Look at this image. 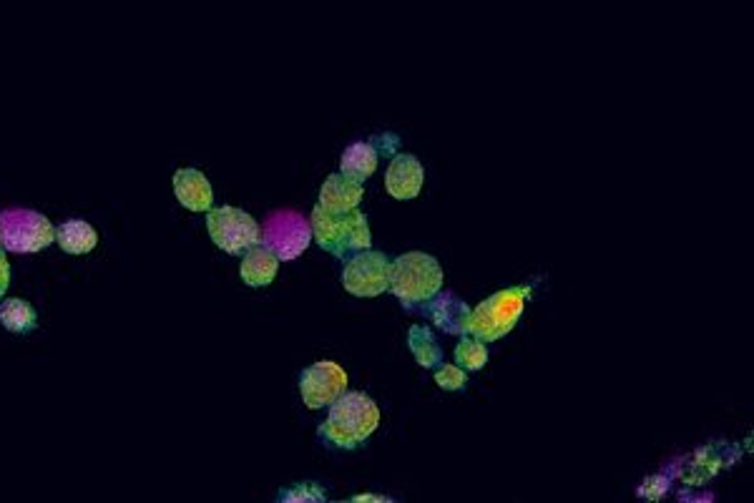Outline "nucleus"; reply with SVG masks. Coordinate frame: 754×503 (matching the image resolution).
<instances>
[{"label":"nucleus","mask_w":754,"mask_h":503,"mask_svg":"<svg viewBox=\"0 0 754 503\" xmlns=\"http://www.w3.org/2000/svg\"><path fill=\"white\" fill-rule=\"evenodd\" d=\"M433 378L440 388L450 390V393H458V390H463L468 385V373L460 365H438Z\"/></svg>","instance_id":"4be33fe9"},{"label":"nucleus","mask_w":754,"mask_h":503,"mask_svg":"<svg viewBox=\"0 0 754 503\" xmlns=\"http://www.w3.org/2000/svg\"><path fill=\"white\" fill-rule=\"evenodd\" d=\"M669 491V481L664 476H651L646 478L644 483H641L639 488V496L641 498H649V501H662L664 496H667Z\"/></svg>","instance_id":"5701e85b"},{"label":"nucleus","mask_w":754,"mask_h":503,"mask_svg":"<svg viewBox=\"0 0 754 503\" xmlns=\"http://www.w3.org/2000/svg\"><path fill=\"white\" fill-rule=\"evenodd\" d=\"M455 363L463 370H481L488 363V350L486 343L478 338H468L463 335L458 345H455Z\"/></svg>","instance_id":"aec40b11"},{"label":"nucleus","mask_w":754,"mask_h":503,"mask_svg":"<svg viewBox=\"0 0 754 503\" xmlns=\"http://www.w3.org/2000/svg\"><path fill=\"white\" fill-rule=\"evenodd\" d=\"M724 466L722 456H717V453L712 451V448H702V451L694 453L692 461L687 463V468L682 471V478L687 483H692V486H699V483L709 481V478H714L719 473V468Z\"/></svg>","instance_id":"6ab92c4d"},{"label":"nucleus","mask_w":754,"mask_h":503,"mask_svg":"<svg viewBox=\"0 0 754 503\" xmlns=\"http://www.w3.org/2000/svg\"><path fill=\"white\" fill-rule=\"evenodd\" d=\"M528 292H531L528 287H511L483 300L476 310H470V335H476L483 343H496L506 338L526 310Z\"/></svg>","instance_id":"20e7f679"},{"label":"nucleus","mask_w":754,"mask_h":503,"mask_svg":"<svg viewBox=\"0 0 754 503\" xmlns=\"http://www.w3.org/2000/svg\"><path fill=\"white\" fill-rule=\"evenodd\" d=\"M279 260L274 252H269L264 244H257L242 257V267H239V275L247 282L249 287H264L277 277Z\"/></svg>","instance_id":"4468645a"},{"label":"nucleus","mask_w":754,"mask_h":503,"mask_svg":"<svg viewBox=\"0 0 754 503\" xmlns=\"http://www.w3.org/2000/svg\"><path fill=\"white\" fill-rule=\"evenodd\" d=\"M425 169L413 154H398L385 174V189L393 199H415L423 192Z\"/></svg>","instance_id":"9d476101"},{"label":"nucleus","mask_w":754,"mask_h":503,"mask_svg":"<svg viewBox=\"0 0 754 503\" xmlns=\"http://www.w3.org/2000/svg\"><path fill=\"white\" fill-rule=\"evenodd\" d=\"M350 501L352 503H362V501H375V503H390V498H385V496H370V493H362V496H355V498H350Z\"/></svg>","instance_id":"393cba45"},{"label":"nucleus","mask_w":754,"mask_h":503,"mask_svg":"<svg viewBox=\"0 0 754 503\" xmlns=\"http://www.w3.org/2000/svg\"><path fill=\"white\" fill-rule=\"evenodd\" d=\"M425 307V315L433 320V325L438 330L448 332V335H468V320H470V307L463 300H458L450 292L443 295H435L433 300Z\"/></svg>","instance_id":"9b49d317"},{"label":"nucleus","mask_w":754,"mask_h":503,"mask_svg":"<svg viewBox=\"0 0 754 503\" xmlns=\"http://www.w3.org/2000/svg\"><path fill=\"white\" fill-rule=\"evenodd\" d=\"M347 390V373L332 360H322V363L310 365L302 370L300 375V393L302 400L310 410L327 408L335 403L342 393Z\"/></svg>","instance_id":"1a4fd4ad"},{"label":"nucleus","mask_w":754,"mask_h":503,"mask_svg":"<svg viewBox=\"0 0 754 503\" xmlns=\"http://www.w3.org/2000/svg\"><path fill=\"white\" fill-rule=\"evenodd\" d=\"M56 239L51 219L33 209H6L0 212V244L6 252L16 255H33L41 252Z\"/></svg>","instance_id":"39448f33"},{"label":"nucleus","mask_w":754,"mask_h":503,"mask_svg":"<svg viewBox=\"0 0 754 503\" xmlns=\"http://www.w3.org/2000/svg\"><path fill=\"white\" fill-rule=\"evenodd\" d=\"M0 322H3L6 330L16 332V335H28V332L36 330L38 312L31 302L13 297V300H6L0 305Z\"/></svg>","instance_id":"a211bd4d"},{"label":"nucleus","mask_w":754,"mask_h":503,"mask_svg":"<svg viewBox=\"0 0 754 503\" xmlns=\"http://www.w3.org/2000/svg\"><path fill=\"white\" fill-rule=\"evenodd\" d=\"M380 426V408L375 400L365 393H342L335 403L330 405L325 426H320V436L330 446L352 448L362 446L372 433Z\"/></svg>","instance_id":"f257e3e1"},{"label":"nucleus","mask_w":754,"mask_h":503,"mask_svg":"<svg viewBox=\"0 0 754 503\" xmlns=\"http://www.w3.org/2000/svg\"><path fill=\"white\" fill-rule=\"evenodd\" d=\"M8 285H11V265H8L6 252H0V297L6 295Z\"/></svg>","instance_id":"b1692460"},{"label":"nucleus","mask_w":754,"mask_h":503,"mask_svg":"<svg viewBox=\"0 0 754 503\" xmlns=\"http://www.w3.org/2000/svg\"><path fill=\"white\" fill-rule=\"evenodd\" d=\"M362 202V184L352 182V179L342 177V174H332L320 189V207L332 214L352 212L357 204Z\"/></svg>","instance_id":"ddd939ff"},{"label":"nucleus","mask_w":754,"mask_h":503,"mask_svg":"<svg viewBox=\"0 0 754 503\" xmlns=\"http://www.w3.org/2000/svg\"><path fill=\"white\" fill-rule=\"evenodd\" d=\"M56 239L66 255H88L99 244V234L83 219H68L56 229Z\"/></svg>","instance_id":"dca6fc26"},{"label":"nucleus","mask_w":754,"mask_h":503,"mask_svg":"<svg viewBox=\"0 0 754 503\" xmlns=\"http://www.w3.org/2000/svg\"><path fill=\"white\" fill-rule=\"evenodd\" d=\"M445 272L435 257L425 252H405L393 260V277H390V292L403 302L405 307H423L440 295Z\"/></svg>","instance_id":"7ed1b4c3"},{"label":"nucleus","mask_w":754,"mask_h":503,"mask_svg":"<svg viewBox=\"0 0 754 503\" xmlns=\"http://www.w3.org/2000/svg\"><path fill=\"white\" fill-rule=\"evenodd\" d=\"M312 227L302 214L292 209L274 212L262 229V244L277 255V260H297L310 247Z\"/></svg>","instance_id":"0eeeda50"},{"label":"nucleus","mask_w":754,"mask_h":503,"mask_svg":"<svg viewBox=\"0 0 754 503\" xmlns=\"http://www.w3.org/2000/svg\"><path fill=\"white\" fill-rule=\"evenodd\" d=\"M312 234L325 252L337 260L352 257L355 252H365L372 247V234L367 227V217L357 209L342 214H332L317 204L310 219Z\"/></svg>","instance_id":"f03ea898"},{"label":"nucleus","mask_w":754,"mask_h":503,"mask_svg":"<svg viewBox=\"0 0 754 503\" xmlns=\"http://www.w3.org/2000/svg\"><path fill=\"white\" fill-rule=\"evenodd\" d=\"M342 177L352 179V182H365L375 174L377 169V146L372 141H355L342 151L340 159Z\"/></svg>","instance_id":"2eb2a0df"},{"label":"nucleus","mask_w":754,"mask_h":503,"mask_svg":"<svg viewBox=\"0 0 754 503\" xmlns=\"http://www.w3.org/2000/svg\"><path fill=\"white\" fill-rule=\"evenodd\" d=\"M174 194L189 212H209L214 202V192L209 179L199 169H179L174 174Z\"/></svg>","instance_id":"f8f14e48"},{"label":"nucleus","mask_w":754,"mask_h":503,"mask_svg":"<svg viewBox=\"0 0 754 503\" xmlns=\"http://www.w3.org/2000/svg\"><path fill=\"white\" fill-rule=\"evenodd\" d=\"M279 503H325L327 501V491L317 483H295L290 488H282L277 496Z\"/></svg>","instance_id":"412c9836"},{"label":"nucleus","mask_w":754,"mask_h":503,"mask_svg":"<svg viewBox=\"0 0 754 503\" xmlns=\"http://www.w3.org/2000/svg\"><path fill=\"white\" fill-rule=\"evenodd\" d=\"M408 345H410V353L415 355V363L420 365V368H438L440 360H443V350H440L438 340H435L433 330L425 325H413L408 332Z\"/></svg>","instance_id":"f3484780"},{"label":"nucleus","mask_w":754,"mask_h":503,"mask_svg":"<svg viewBox=\"0 0 754 503\" xmlns=\"http://www.w3.org/2000/svg\"><path fill=\"white\" fill-rule=\"evenodd\" d=\"M207 229L214 244L234 257L247 255L249 249L262 242V229H259L257 219L237 207L209 209Z\"/></svg>","instance_id":"423d86ee"},{"label":"nucleus","mask_w":754,"mask_h":503,"mask_svg":"<svg viewBox=\"0 0 754 503\" xmlns=\"http://www.w3.org/2000/svg\"><path fill=\"white\" fill-rule=\"evenodd\" d=\"M393 262L375 249L357 252L342 272V285L355 297H377L390 290Z\"/></svg>","instance_id":"6e6552de"}]
</instances>
